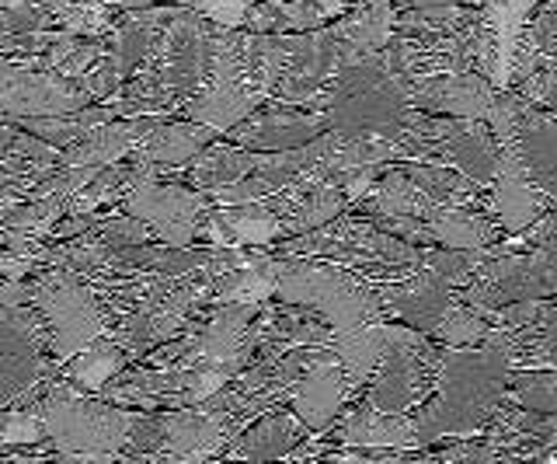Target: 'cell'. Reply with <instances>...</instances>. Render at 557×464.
I'll list each match as a JSON object with an SVG mask.
<instances>
[{
	"mask_svg": "<svg viewBox=\"0 0 557 464\" xmlns=\"http://www.w3.org/2000/svg\"><path fill=\"white\" fill-rule=\"evenodd\" d=\"M495 179H498V199H495V206H498L502 223H505V228H512V231L527 228V223L533 220V213H536V199L530 193V185L522 182L516 161L505 164V171H498Z\"/></svg>",
	"mask_w": 557,
	"mask_h": 464,
	"instance_id": "16",
	"label": "cell"
},
{
	"mask_svg": "<svg viewBox=\"0 0 557 464\" xmlns=\"http://www.w3.org/2000/svg\"><path fill=\"white\" fill-rule=\"evenodd\" d=\"M342 399H345V367L335 364V359H324V364L313 367L304 377V384L296 388L293 408L307 426L324 429L331 419L338 416Z\"/></svg>",
	"mask_w": 557,
	"mask_h": 464,
	"instance_id": "8",
	"label": "cell"
},
{
	"mask_svg": "<svg viewBox=\"0 0 557 464\" xmlns=\"http://www.w3.org/2000/svg\"><path fill=\"white\" fill-rule=\"evenodd\" d=\"M126 213L144 220L147 228L168 245L185 248L199 231L202 217V196L188 193L182 185H157L153 175L139 179L126 196H122Z\"/></svg>",
	"mask_w": 557,
	"mask_h": 464,
	"instance_id": "6",
	"label": "cell"
},
{
	"mask_svg": "<svg viewBox=\"0 0 557 464\" xmlns=\"http://www.w3.org/2000/svg\"><path fill=\"white\" fill-rule=\"evenodd\" d=\"M147 237H150V228L136 217H112L101 223V242L112 252L139 248V245H147Z\"/></svg>",
	"mask_w": 557,
	"mask_h": 464,
	"instance_id": "25",
	"label": "cell"
},
{
	"mask_svg": "<svg viewBox=\"0 0 557 464\" xmlns=\"http://www.w3.org/2000/svg\"><path fill=\"white\" fill-rule=\"evenodd\" d=\"M17 464H22V461H17Z\"/></svg>",
	"mask_w": 557,
	"mask_h": 464,
	"instance_id": "31",
	"label": "cell"
},
{
	"mask_svg": "<svg viewBox=\"0 0 557 464\" xmlns=\"http://www.w3.org/2000/svg\"><path fill=\"white\" fill-rule=\"evenodd\" d=\"M261 158H251V154H244L237 147H209L202 158L191 161V182L202 185V188H223V185H234L248 175L251 168H258Z\"/></svg>",
	"mask_w": 557,
	"mask_h": 464,
	"instance_id": "13",
	"label": "cell"
},
{
	"mask_svg": "<svg viewBox=\"0 0 557 464\" xmlns=\"http://www.w3.org/2000/svg\"><path fill=\"white\" fill-rule=\"evenodd\" d=\"M400 4H414V8H443V4H457V0H400Z\"/></svg>",
	"mask_w": 557,
	"mask_h": 464,
	"instance_id": "28",
	"label": "cell"
},
{
	"mask_svg": "<svg viewBox=\"0 0 557 464\" xmlns=\"http://www.w3.org/2000/svg\"><path fill=\"white\" fill-rule=\"evenodd\" d=\"M484 321L467 307H446V315L440 318V335L453 346H470V342L484 339Z\"/></svg>",
	"mask_w": 557,
	"mask_h": 464,
	"instance_id": "24",
	"label": "cell"
},
{
	"mask_svg": "<svg viewBox=\"0 0 557 464\" xmlns=\"http://www.w3.org/2000/svg\"><path fill=\"white\" fill-rule=\"evenodd\" d=\"M540 95H544V101H547V106H550V109H557V81H550V84H547V88H544V91H540Z\"/></svg>",
	"mask_w": 557,
	"mask_h": 464,
	"instance_id": "29",
	"label": "cell"
},
{
	"mask_svg": "<svg viewBox=\"0 0 557 464\" xmlns=\"http://www.w3.org/2000/svg\"><path fill=\"white\" fill-rule=\"evenodd\" d=\"M293 440H296V423L289 416H275L255 426L251 434L240 440V451L251 461H269V457L286 454Z\"/></svg>",
	"mask_w": 557,
	"mask_h": 464,
	"instance_id": "19",
	"label": "cell"
},
{
	"mask_svg": "<svg viewBox=\"0 0 557 464\" xmlns=\"http://www.w3.org/2000/svg\"><path fill=\"white\" fill-rule=\"evenodd\" d=\"M49 339V325L28 307L0 304V405H11L39 384L46 374L42 346Z\"/></svg>",
	"mask_w": 557,
	"mask_h": 464,
	"instance_id": "4",
	"label": "cell"
},
{
	"mask_svg": "<svg viewBox=\"0 0 557 464\" xmlns=\"http://www.w3.org/2000/svg\"><path fill=\"white\" fill-rule=\"evenodd\" d=\"M39 419L63 454H115L129 440L136 416L84 399L77 388H52L39 405Z\"/></svg>",
	"mask_w": 557,
	"mask_h": 464,
	"instance_id": "1",
	"label": "cell"
},
{
	"mask_svg": "<svg viewBox=\"0 0 557 464\" xmlns=\"http://www.w3.org/2000/svg\"><path fill=\"white\" fill-rule=\"evenodd\" d=\"M84 106H91V95H87L81 84L63 81V77H49L39 71H28V66H17L8 57H0V115H14V119H39V115H63V112H77Z\"/></svg>",
	"mask_w": 557,
	"mask_h": 464,
	"instance_id": "5",
	"label": "cell"
},
{
	"mask_svg": "<svg viewBox=\"0 0 557 464\" xmlns=\"http://www.w3.org/2000/svg\"><path fill=\"white\" fill-rule=\"evenodd\" d=\"M432 234L440 237L443 245L457 248V252H474L487 242L484 223L467 217L460 210H446V213H432Z\"/></svg>",
	"mask_w": 557,
	"mask_h": 464,
	"instance_id": "20",
	"label": "cell"
},
{
	"mask_svg": "<svg viewBox=\"0 0 557 464\" xmlns=\"http://www.w3.org/2000/svg\"><path fill=\"white\" fill-rule=\"evenodd\" d=\"M453 154H457V164L467 171V175L474 179H495L498 168H495V158H492V147L478 136H453Z\"/></svg>",
	"mask_w": 557,
	"mask_h": 464,
	"instance_id": "23",
	"label": "cell"
},
{
	"mask_svg": "<svg viewBox=\"0 0 557 464\" xmlns=\"http://www.w3.org/2000/svg\"><path fill=\"white\" fill-rule=\"evenodd\" d=\"M342 210V188L335 185H321L313 188V193L300 203V210L293 213V231H310V228H321L331 217Z\"/></svg>",
	"mask_w": 557,
	"mask_h": 464,
	"instance_id": "21",
	"label": "cell"
},
{
	"mask_svg": "<svg viewBox=\"0 0 557 464\" xmlns=\"http://www.w3.org/2000/svg\"><path fill=\"white\" fill-rule=\"evenodd\" d=\"M275 290L289 304H310L324 312L338 332H352L373 315V301L359 286L318 266H304V262L275 266Z\"/></svg>",
	"mask_w": 557,
	"mask_h": 464,
	"instance_id": "3",
	"label": "cell"
},
{
	"mask_svg": "<svg viewBox=\"0 0 557 464\" xmlns=\"http://www.w3.org/2000/svg\"><path fill=\"white\" fill-rule=\"evenodd\" d=\"M383 350H387V329H366V325H359V329L342 332V339H338L342 367L352 377L370 374L373 364L383 356Z\"/></svg>",
	"mask_w": 557,
	"mask_h": 464,
	"instance_id": "17",
	"label": "cell"
},
{
	"mask_svg": "<svg viewBox=\"0 0 557 464\" xmlns=\"http://www.w3.org/2000/svg\"><path fill=\"white\" fill-rule=\"evenodd\" d=\"M321 130H324V119L318 115L293 112V109H269V112H251L237 126V144L283 154V150L307 147Z\"/></svg>",
	"mask_w": 557,
	"mask_h": 464,
	"instance_id": "7",
	"label": "cell"
},
{
	"mask_svg": "<svg viewBox=\"0 0 557 464\" xmlns=\"http://www.w3.org/2000/svg\"><path fill=\"white\" fill-rule=\"evenodd\" d=\"M209 141H213V130L202 123H153L133 150L136 161L157 168V164L191 161Z\"/></svg>",
	"mask_w": 557,
	"mask_h": 464,
	"instance_id": "9",
	"label": "cell"
},
{
	"mask_svg": "<svg viewBox=\"0 0 557 464\" xmlns=\"http://www.w3.org/2000/svg\"><path fill=\"white\" fill-rule=\"evenodd\" d=\"M28 301L39 307L49 325V346L57 359H70L101 335V312L74 272H49L39 283H28Z\"/></svg>",
	"mask_w": 557,
	"mask_h": 464,
	"instance_id": "2",
	"label": "cell"
},
{
	"mask_svg": "<svg viewBox=\"0 0 557 464\" xmlns=\"http://www.w3.org/2000/svg\"><path fill=\"white\" fill-rule=\"evenodd\" d=\"M348 443L359 447H400L411 440V429L394 416H376V412H359L345 429Z\"/></svg>",
	"mask_w": 557,
	"mask_h": 464,
	"instance_id": "18",
	"label": "cell"
},
{
	"mask_svg": "<svg viewBox=\"0 0 557 464\" xmlns=\"http://www.w3.org/2000/svg\"><path fill=\"white\" fill-rule=\"evenodd\" d=\"M122 359H126V353L119 350V342L98 335L91 346L81 350L74 364H70V377H74V384L84 391H101L119 374Z\"/></svg>",
	"mask_w": 557,
	"mask_h": 464,
	"instance_id": "14",
	"label": "cell"
},
{
	"mask_svg": "<svg viewBox=\"0 0 557 464\" xmlns=\"http://www.w3.org/2000/svg\"><path fill=\"white\" fill-rule=\"evenodd\" d=\"M376 206L387 217H411L425 206V196L418 193L414 185H408V179L400 175H391L387 182H383V188L376 193Z\"/></svg>",
	"mask_w": 557,
	"mask_h": 464,
	"instance_id": "22",
	"label": "cell"
},
{
	"mask_svg": "<svg viewBox=\"0 0 557 464\" xmlns=\"http://www.w3.org/2000/svg\"><path fill=\"white\" fill-rule=\"evenodd\" d=\"M126 464H161V461H150V457H136V461H126Z\"/></svg>",
	"mask_w": 557,
	"mask_h": 464,
	"instance_id": "30",
	"label": "cell"
},
{
	"mask_svg": "<svg viewBox=\"0 0 557 464\" xmlns=\"http://www.w3.org/2000/svg\"><path fill=\"white\" fill-rule=\"evenodd\" d=\"M101 4H119L122 11H147V8L164 4V0H101Z\"/></svg>",
	"mask_w": 557,
	"mask_h": 464,
	"instance_id": "27",
	"label": "cell"
},
{
	"mask_svg": "<svg viewBox=\"0 0 557 464\" xmlns=\"http://www.w3.org/2000/svg\"><path fill=\"white\" fill-rule=\"evenodd\" d=\"M418 101H422L425 109H435V112H453V115H463V119H478V115H487L495 95L481 77H453V81L429 84Z\"/></svg>",
	"mask_w": 557,
	"mask_h": 464,
	"instance_id": "12",
	"label": "cell"
},
{
	"mask_svg": "<svg viewBox=\"0 0 557 464\" xmlns=\"http://www.w3.org/2000/svg\"><path fill=\"white\" fill-rule=\"evenodd\" d=\"M220 440H223V426L216 416H202V412H174V416L161 419V443L171 454L188 457V464L213 454Z\"/></svg>",
	"mask_w": 557,
	"mask_h": 464,
	"instance_id": "10",
	"label": "cell"
},
{
	"mask_svg": "<svg viewBox=\"0 0 557 464\" xmlns=\"http://www.w3.org/2000/svg\"><path fill=\"white\" fill-rule=\"evenodd\" d=\"M251 4L255 0H191V8L213 25H240Z\"/></svg>",
	"mask_w": 557,
	"mask_h": 464,
	"instance_id": "26",
	"label": "cell"
},
{
	"mask_svg": "<svg viewBox=\"0 0 557 464\" xmlns=\"http://www.w3.org/2000/svg\"><path fill=\"white\" fill-rule=\"evenodd\" d=\"M255 315V304H226L209 318L206 329L196 335V350L202 359H240L244 356V335Z\"/></svg>",
	"mask_w": 557,
	"mask_h": 464,
	"instance_id": "11",
	"label": "cell"
},
{
	"mask_svg": "<svg viewBox=\"0 0 557 464\" xmlns=\"http://www.w3.org/2000/svg\"><path fill=\"white\" fill-rule=\"evenodd\" d=\"M278 223L269 210H258V206H240L234 213H220L209 223V231H213L220 242H244V245H261L269 242V237L278 234Z\"/></svg>",
	"mask_w": 557,
	"mask_h": 464,
	"instance_id": "15",
	"label": "cell"
}]
</instances>
